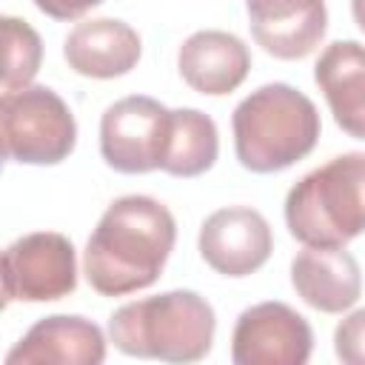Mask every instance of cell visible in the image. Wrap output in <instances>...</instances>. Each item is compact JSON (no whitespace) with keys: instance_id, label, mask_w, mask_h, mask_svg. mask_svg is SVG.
Wrapping results in <instances>:
<instances>
[{"instance_id":"7a4b0ae2","label":"cell","mask_w":365,"mask_h":365,"mask_svg":"<svg viewBox=\"0 0 365 365\" xmlns=\"http://www.w3.org/2000/svg\"><path fill=\"white\" fill-rule=\"evenodd\" d=\"M217 317L197 291H165L120 305L108 319V339L125 356L197 362L214 345Z\"/></svg>"},{"instance_id":"6da1fadb","label":"cell","mask_w":365,"mask_h":365,"mask_svg":"<svg viewBox=\"0 0 365 365\" xmlns=\"http://www.w3.org/2000/svg\"><path fill=\"white\" fill-rule=\"evenodd\" d=\"M177 222L171 211L145 194L114 200L83 251V274L103 297H125L154 285L174 251Z\"/></svg>"},{"instance_id":"5b68a950","label":"cell","mask_w":365,"mask_h":365,"mask_svg":"<svg viewBox=\"0 0 365 365\" xmlns=\"http://www.w3.org/2000/svg\"><path fill=\"white\" fill-rule=\"evenodd\" d=\"M3 157L20 165H57L77 145V123L48 86H26L0 100Z\"/></svg>"},{"instance_id":"8992f818","label":"cell","mask_w":365,"mask_h":365,"mask_svg":"<svg viewBox=\"0 0 365 365\" xmlns=\"http://www.w3.org/2000/svg\"><path fill=\"white\" fill-rule=\"evenodd\" d=\"M171 134V108L145 94L111 103L100 120V154L120 174L163 168Z\"/></svg>"},{"instance_id":"277c9868","label":"cell","mask_w":365,"mask_h":365,"mask_svg":"<svg viewBox=\"0 0 365 365\" xmlns=\"http://www.w3.org/2000/svg\"><path fill=\"white\" fill-rule=\"evenodd\" d=\"M285 225L302 245L322 248L365 234V154H339L308 171L285 197Z\"/></svg>"},{"instance_id":"ac0fdd59","label":"cell","mask_w":365,"mask_h":365,"mask_svg":"<svg viewBox=\"0 0 365 365\" xmlns=\"http://www.w3.org/2000/svg\"><path fill=\"white\" fill-rule=\"evenodd\" d=\"M334 351L345 365H365V308L348 314L336 325Z\"/></svg>"},{"instance_id":"3957f363","label":"cell","mask_w":365,"mask_h":365,"mask_svg":"<svg viewBox=\"0 0 365 365\" xmlns=\"http://www.w3.org/2000/svg\"><path fill=\"white\" fill-rule=\"evenodd\" d=\"M231 128L240 165L254 174H274L314 151L322 123L302 91L288 83H268L234 108Z\"/></svg>"},{"instance_id":"52a82bcc","label":"cell","mask_w":365,"mask_h":365,"mask_svg":"<svg viewBox=\"0 0 365 365\" xmlns=\"http://www.w3.org/2000/svg\"><path fill=\"white\" fill-rule=\"evenodd\" d=\"M77 288V254L68 237L34 231L3 251V305L57 302Z\"/></svg>"},{"instance_id":"9c48e42d","label":"cell","mask_w":365,"mask_h":365,"mask_svg":"<svg viewBox=\"0 0 365 365\" xmlns=\"http://www.w3.org/2000/svg\"><path fill=\"white\" fill-rule=\"evenodd\" d=\"M197 248L217 274L240 279L268 262L274 251V234L257 208L228 205L205 217Z\"/></svg>"},{"instance_id":"ba28073f","label":"cell","mask_w":365,"mask_h":365,"mask_svg":"<svg viewBox=\"0 0 365 365\" xmlns=\"http://www.w3.org/2000/svg\"><path fill=\"white\" fill-rule=\"evenodd\" d=\"M314 351V331L285 302H259L237 317L231 359L237 365H305Z\"/></svg>"},{"instance_id":"4fadbf2b","label":"cell","mask_w":365,"mask_h":365,"mask_svg":"<svg viewBox=\"0 0 365 365\" xmlns=\"http://www.w3.org/2000/svg\"><path fill=\"white\" fill-rule=\"evenodd\" d=\"M180 77L205 97H222L240 88L251 71L248 46L231 31H194L177 54Z\"/></svg>"},{"instance_id":"9a60e30c","label":"cell","mask_w":365,"mask_h":365,"mask_svg":"<svg viewBox=\"0 0 365 365\" xmlns=\"http://www.w3.org/2000/svg\"><path fill=\"white\" fill-rule=\"evenodd\" d=\"M314 80L325 94L334 123L354 140H365V46L336 40L322 48Z\"/></svg>"},{"instance_id":"8fae6325","label":"cell","mask_w":365,"mask_h":365,"mask_svg":"<svg viewBox=\"0 0 365 365\" xmlns=\"http://www.w3.org/2000/svg\"><path fill=\"white\" fill-rule=\"evenodd\" d=\"M103 359V331L77 314H54L34 322L6 354V365H100Z\"/></svg>"},{"instance_id":"7c38bea8","label":"cell","mask_w":365,"mask_h":365,"mask_svg":"<svg viewBox=\"0 0 365 365\" xmlns=\"http://www.w3.org/2000/svg\"><path fill=\"white\" fill-rule=\"evenodd\" d=\"M140 34L114 17L83 20L63 40V57L68 68L94 80H114L128 74L140 63Z\"/></svg>"},{"instance_id":"5bb4252c","label":"cell","mask_w":365,"mask_h":365,"mask_svg":"<svg viewBox=\"0 0 365 365\" xmlns=\"http://www.w3.org/2000/svg\"><path fill=\"white\" fill-rule=\"evenodd\" d=\"M291 285L305 305L322 314H342L359 299L362 274L351 251L305 245L291 262Z\"/></svg>"},{"instance_id":"30bf717a","label":"cell","mask_w":365,"mask_h":365,"mask_svg":"<svg viewBox=\"0 0 365 365\" xmlns=\"http://www.w3.org/2000/svg\"><path fill=\"white\" fill-rule=\"evenodd\" d=\"M251 37L277 60H302L325 37V0H245Z\"/></svg>"},{"instance_id":"ffe728a7","label":"cell","mask_w":365,"mask_h":365,"mask_svg":"<svg viewBox=\"0 0 365 365\" xmlns=\"http://www.w3.org/2000/svg\"><path fill=\"white\" fill-rule=\"evenodd\" d=\"M351 11H354L359 31H365V0H351Z\"/></svg>"},{"instance_id":"2e32d148","label":"cell","mask_w":365,"mask_h":365,"mask_svg":"<svg viewBox=\"0 0 365 365\" xmlns=\"http://www.w3.org/2000/svg\"><path fill=\"white\" fill-rule=\"evenodd\" d=\"M220 154V134L208 114L197 108H171V134L163 168L171 177H200Z\"/></svg>"},{"instance_id":"d6986e66","label":"cell","mask_w":365,"mask_h":365,"mask_svg":"<svg viewBox=\"0 0 365 365\" xmlns=\"http://www.w3.org/2000/svg\"><path fill=\"white\" fill-rule=\"evenodd\" d=\"M43 14L54 17V20H77L86 11L97 9L103 0H31Z\"/></svg>"},{"instance_id":"e0dca14e","label":"cell","mask_w":365,"mask_h":365,"mask_svg":"<svg viewBox=\"0 0 365 365\" xmlns=\"http://www.w3.org/2000/svg\"><path fill=\"white\" fill-rule=\"evenodd\" d=\"M3 94L26 88L43 60L40 34L20 17H3Z\"/></svg>"}]
</instances>
